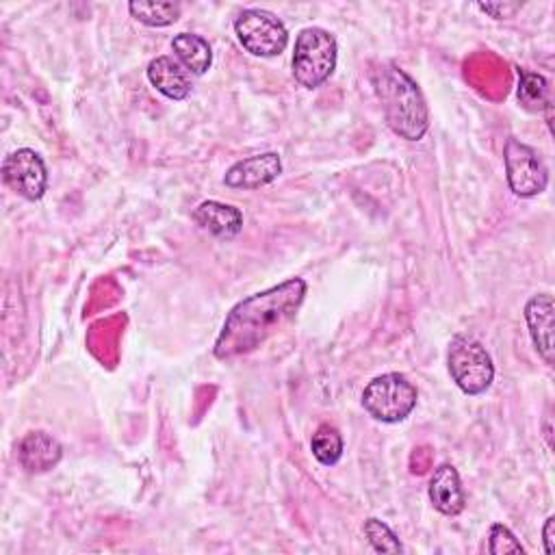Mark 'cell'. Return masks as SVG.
<instances>
[{
    "instance_id": "17",
    "label": "cell",
    "mask_w": 555,
    "mask_h": 555,
    "mask_svg": "<svg viewBox=\"0 0 555 555\" xmlns=\"http://www.w3.org/2000/svg\"><path fill=\"white\" fill-rule=\"evenodd\" d=\"M516 72H518V102L527 111L551 108L546 78L540 74H533L529 69H522V67H518Z\"/></svg>"
},
{
    "instance_id": "10",
    "label": "cell",
    "mask_w": 555,
    "mask_h": 555,
    "mask_svg": "<svg viewBox=\"0 0 555 555\" xmlns=\"http://www.w3.org/2000/svg\"><path fill=\"white\" fill-rule=\"evenodd\" d=\"M525 321L529 325L531 340L540 358L553 364V327H555V304L548 293H538L525 304Z\"/></svg>"
},
{
    "instance_id": "5",
    "label": "cell",
    "mask_w": 555,
    "mask_h": 555,
    "mask_svg": "<svg viewBox=\"0 0 555 555\" xmlns=\"http://www.w3.org/2000/svg\"><path fill=\"white\" fill-rule=\"evenodd\" d=\"M447 366L466 395H481L490 388L494 377V364L481 343L470 336H453L447 349Z\"/></svg>"
},
{
    "instance_id": "4",
    "label": "cell",
    "mask_w": 555,
    "mask_h": 555,
    "mask_svg": "<svg viewBox=\"0 0 555 555\" xmlns=\"http://www.w3.org/2000/svg\"><path fill=\"white\" fill-rule=\"evenodd\" d=\"M416 386L401 373L373 377L362 390V408L382 423H399L416 408Z\"/></svg>"
},
{
    "instance_id": "14",
    "label": "cell",
    "mask_w": 555,
    "mask_h": 555,
    "mask_svg": "<svg viewBox=\"0 0 555 555\" xmlns=\"http://www.w3.org/2000/svg\"><path fill=\"white\" fill-rule=\"evenodd\" d=\"M193 219L199 228L210 232L217 238H232L243 228V212L236 206L206 199L193 210Z\"/></svg>"
},
{
    "instance_id": "15",
    "label": "cell",
    "mask_w": 555,
    "mask_h": 555,
    "mask_svg": "<svg viewBox=\"0 0 555 555\" xmlns=\"http://www.w3.org/2000/svg\"><path fill=\"white\" fill-rule=\"evenodd\" d=\"M171 50L176 52L182 67L189 74H195V76L206 74L210 63H212V50H210L208 41L199 35H193V33L176 35L171 39Z\"/></svg>"
},
{
    "instance_id": "11",
    "label": "cell",
    "mask_w": 555,
    "mask_h": 555,
    "mask_svg": "<svg viewBox=\"0 0 555 555\" xmlns=\"http://www.w3.org/2000/svg\"><path fill=\"white\" fill-rule=\"evenodd\" d=\"M63 447L59 440L41 429L28 431L17 447V460L26 473H46L61 462Z\"/></svg>"
},
{
    "instance_id": "2",
    "label": "cell",
    "mask_w": 555,
    "mask_h": 555,
    "mask_svg": "<svg viewBox=\"0 0 555 555\" xmlns=\"http://www.w3.org/2000/svg\"><path fill=\"white\" fill-rule=\"evenodd\" d=\"M371 85L388 128L405 141H421L429 130V108L416 80L395 63H379L371 72Z\"/></svg>"
},
{
    "instance_id": "21",
    "label": "cell",
    "mask_w": 555,
    "mask_h": 555,
    "mask_svg": "<svg viewBox=\"0 0 555 555\" xmlns=\"http://www.w3.org/2000/svg\"><path fill=\"white\" fill-rule=\"evenodd\" d=\"M481 11H486V13H490L492 17H496V20H501V17H509L520 4H490V2H479L477 4Z\"/></svg>"
},
{
    "instance_id": "18",
    "label": "cell",
    "mask_w": 555,
    "mask_h": 555,
    "mask_svg": "<svg viewBox=\"0 0 555 555\" xmlns=\"http://www.w3.org/2000/svg\"><path fill=\"white\" fill-rule=\"evenodd\" d=\"M310 449L323 466H332L343 455V436L334 425H321L310 438Z\"/></svg>"
},
{
    "instance_id": "8",
    "label": "cell",
    "mask_w": 555,
    "mask_h": 555,
    "mask_svg": "<svg viewBox=\"0 0 555 555\" xmlns=\"http://www.w3.org/2000/svg\"><path fill=\"white\" fill-rule=\"evenodd\" d=\"M2 182L28 202L41 199L48 189V169L43 158L30 147L11 152L2 163Z\"/></svg>"
},
{
    "instance_id": "7",
    "label": "cell",
    "mask_w": 555,
    "mask_h": 555,
    "mask_svg": "<svg viewBox=\"0 0 555 555\" xmlns=\"http://www.w3.org/2000/svg\"><path fill=\"white\" fill-rule=\"evenodd\" d=\"M507 184L518 197L540 195L548 184V169L538 152L518 139L509 137L503 147Z\"/></svg>"
},
{
    "instance_id": "20",
    "label": "cell",
    "mask_w": 555,
    "mask_h": 555,
    "mask_svg": "<svg viewBox=\"0 0 555 555\" xmlns=\"http://www.w3.org/2000/svg\"><path fill=\"white\" fill-rule=\"evenodd\" d=\"M488 551L494 555H505V553H525L522 544L514 538V533L505 525H492L490 535H488Z\"/></svg>"
},
{
    "instance_id": "3",
    "label": "cell",
    "mask_w": 555,
    "mask_h": 555,
    "mask_svg": "<svg viewBox=\"0 0 555 555\" xmlns=\"http://www.w3.org/2000/svg\"><path fill=\"white\" fill-rule=\"evenodd\" d=\"M338 56L336 39L319 26L304 28L295 39L293 76L304 89L321 87L334 72Z\"/></svg>"
},
{
    "instance_id": "22",
    "label": "cell",
    "mask_w": 555,
    "mask_h": 555,
    "mask_svg": "<svg viewBox=\"0 0 555 555\" xmlns=\"http://www.w3.org/2000/svg\"><path fill=\"white\" fill-rule=\"evenodd\" d=\"M553 527H555V516H548L546 522H544V529H542V538H544V551L546 555H551L555 551V544H553Z\"/></svg>"
},
{
    "instance_id": "19",
    "label": "cell",
    "mask_w": 555,
    "mask_h": 555,
    "mask_svg": "<svg viewBox=\"0 0 555 555\" xmlns=\"http://www.w3.org/2000/svg\"><path fill=\"white\" fill-rule=\"evenodd\" d=\"M364 535L369 538L371 546L377 553H401L403 546L399 542V538L390 531V527L377 518H366L364 520Z\"/></svg>"
},
{
    "instance_id": "12",
    "label": "cell",
    "mask_w": 555,
    "mask_h": 555,
    "mask_svg": "<svg viewBox=\"0 0 555 555\" xmlns=\"http://www.w3.org/2000/svg\"><path fill=\"white\" fill-rule=\"evenodd\" d=\"M427 492H429L431 505L444 516H457L464 509L466 496L453 464H440L434 470Z\"/></svg>"
},
{
    "instance_id": "13",
    "label": "cell",
    "mask_w": 555,
    "mask_h": 555,
    "mask_svg": "<svg viewBox=\"0 0 555 555\" xmlns=\"http://www.w3.org/2000/svg\"><path fill=\"white\" fill-rule=\"evenodd\" d=\"M147 80L169 100H184L191 93V74L171 56H156L147 65Z\"/></svg>"
},
{
    "instance_id": "16",
    "label": "cell",
    "mask_w": 555,
    "mask_h": 555,
    "mask_svg": "<svg viewBox=\"0 0 555 555\" xmlns=\"http://www.w3.org/2000/svg\"><path fill=\"white\" fill-rule=\"evenodd\" d=\"M128 11L134 20H139L145 26H169L180 17V4L178 2H156V0H134L128 4Z\"/></svg>"
},
{
    "instance_id": "6",
    "label": "cell",
    "mask_w": 555,
    "mask_h": 555,
    "mask_svg": "<svg viewBox=\"0 0 555 555\" xmlns=\"http://www.w3.org/2000/svg\"><path fill=\"white\" fill-rule=\"evenodd\" d=\"M234 33L241 46L254 56H278L288 46L286 26L264 9H245L234 22Z\"/></svg>"
},
{
    "instance_id": "1",
    "label": "cell",
    "mask_w": 555,
    "mask_h": 555,
    "mask_svg": "<svg viewBox=\"0 0 555 555\" xmlns=\"http://www.w3.org/2000/svg\"><path fill=\"white\" fill-rule=\"evenodd\" d=\"M308 284L301 278H288L282 284L254 293L230 308L212 353L217 360H234L258 349L299 310Z\"/></svg>"
},
{
    "instance_id": "9",
    "label": "cell",
    "mask_w": 555,
    "mask_h": 555,
    "mask_svg": "<svg viewBox=\"0 0 555 555\" xmlns=\"http://www.w3.org/2000/svg\"><path fill=\"white\" fill-rule=\"evenodd\" d=\"M282 173V160L278 152H262L243 160H236L223 176V182L232 189H258L273 182Z\"/></svg>"
}]
</instances>
